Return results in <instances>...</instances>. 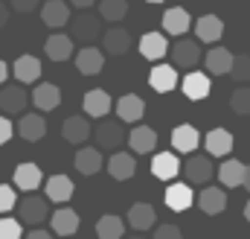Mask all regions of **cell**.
I'll return each mask as SVG.
<instances>
[{"label":"cell","mask_w":250,"mask_h":239,"mask_svg":"<svg viewBox=\"0 0 250 239\" xmlns=\"http://www.w3.org/2000/svg\"><path fill=\"white\" fill-rule=\"evenodd\" d=\"M15 210H18V222L23 225H41L47 216H50V201L44 195H35V192H26L21 201H15Z\"/></svg>","instance_id":"cell-1"},{"label":"cell","mask_w":250,"mask_h":239,"mask_svg":"<svg viewBox=\"0 0 250 239\" xmlns=\"http://www.w3.org/2000/svg\"><path fill=\"white\" fill-rule=\"evenodd\" d=\"M192 187L189 184H169V190L163 192V201H166V207L169 210H175V213H184L192 207Z\"/></svg>","instance_id":"cell-19"},{"label":"cell","mask_w":250,"mask_h":239,"mask_svg":"<svg viewBox=\"0 0 250 239\" xmlns=\"http://www.w3.org/2000/svg\"><path fill=\"white\" fill-rule=\"evenodd\" d=\"M76 67H79L82 76H96V73H102V67H105L102 50H96V47H82V50L76 53Z\"/></svg>","instance_id":"cell-21"},{"label":"cell","mask_w":250,"mask_h":239,"mask_svg":"<svg viewBox=\"0 0 250 239\" xmlns=\"http://www.w3.org/2000/svg\"><path fill=\"white\" fill-rule=\"evenodd\" d=\"M242 175H245V164L242 161H224L218 167V178L224 187H242Z\"/></svg>","instance_id":"cell-36"},{"label":"cell","mask_w":250,"mask_h":239,"mask_svg":"<svg viewBox=\"0 0 250 239\" xmlns=\"http://www.w3.org/2000/svg\"><path fill=\"white\" fill-rule=\"evenodd\" d=\"M73 164H76V169L82 172V175H96L99 169H102V149H96V146H84V149H79L76 152V158H73Z\"/></svg>","instance_id":"cell-25"},{"label":"cell","mask_w":250,"mask_h":239,"mask_svg":"<svg viewBox=\"0 0 250 239\" xmlns=\"http://www.w3.org/2000/svg\"><path fill=\"white\" fill-rule=\"evenodd\" d=\"M114 108H117V117L123 120V122H140V117L146 114V102H143L137 94L120 96V99L114 102Z\"/></svg>","instance_id":"cell-20"},{"label":"cell","mask_w":250,"mask_h":239,"mask_svg":"<svg viewBox=\"0 0 250 239\" xmlns=\"http://www.w3.org/2000/svg\"><path fill=\"white\" fill-rule=\"evenodd\" d=\"M123 231H125L123 219L114 216V213H108L96 222V237L99 239H123Z\"/></svg>","instance_id":"cell-35"},{"label":"cell","mask_w":250,"mask_h":239,"mask_svg":"<svg viewBox=\"0 0 250 239\" xmlns=\"http://www.w3.org/2000/svg\"><path fill=\"white\" fill-rule=\"evenodd\" d=\"M90 137L99 143V149H108V152H117L120 146L125 143V131L120 122H114V120H99V125L96 128H90Z\"/></svg>","instance_id":"cell-2"},{"label":"cell","mask_w":250,"mask_h":239,"mask_svg":"<svg viewBox=\"0 0 250 239\" xmlns=\"http://www.w3.org/2000/svg\"><path fill=\"white\" fill-rule=\"evenodd\" d=\"M105 167H108L111 178H117V181H128V178H134V172H137L134 155L131 152H120V149L111 155V161H105Z\"/></svg>","instance_id":"cell-14"},{"label":"cell","mask_w":250,"mask_h":239,"mask_svg":"<svg viewBox=\"0 0 250 239\" xmlns=\"http://www.w3.org/2000/svg\"><path fill=\"white\" fill-rule=\"evenodd\" d=\"M230 108H233V114H239V117H250V88H236L233 91V96H230Z\"/></svg>","instance_id":"cell-38"},{"label":"cell","mask_w":250,"mask_h":239,"mask_svg":"<svg viewBox=\"0 0 250 239\" xmlns=\"http://www.w3.org/2000/svg\"><path fill=\"white\" fill-rule=\"evenodd\" d=\"M148 85H151V91H157V94H169V91H175V85H178V70H175L172 64H157V67H151V73H148Z\"/></svg>","instance_id":"cell-16"},{"label":"cell","mask_w":250,"mask_h":239,"mask_svg":"<svg viewBox=\"0 0 250 239\" xmlns=\"http://www.w3.org/2000/svg\"><path fill=\"white\" fill-rule=\"evenodd\" d=\"M15 79L21 82V85H32V82H38L41 79V61L35 59V56H21V59L15 61Z\"/></svg>","instance_id":"cell-33"},{"label":"cell","mask_w":250,"mask_h":239,"mask_svg":"<svg viewBox=\"0 0 250 239\" xmlns=\"http://www.w3.org/2000/svg\"><path fill=\"white\" fill-rule=\"evenodd\" d=\"M32 102H35L38 111H56L62 105V88L53 85V82H41L32 91Z\"/></svg>","instance_id":"cell-11"},{"label":"cell","mask_w":250,"mask_h":239,"mask_svg":"<svg viewBox=\"0 0 250 239\" xmlns=\"http://www.w3.org/2000/svg\"><path fill=\"white\" fill-rule=\"evenodd\" d=\"M151 239H184V231L178 225H157Z\"/></svg>","instance_id":"cell-42"},{"label":"cell","mask_w":250,"mask_h":239,"mask_svg":"<svg viewBox=\"0 0 250 239\" xmlns=\"http://www.w3.org/2000/svg\"><path fill=\"white\" fill-rule=\"evenodd\" d=\"M163 32H169V35H184L189 26H192V18H189V12L184 6H172V9H166L163 12Z\"/></svg>","instance_id":"cell-27"},{"label":"cell","mask_w":250,"mask_h":239,"mask_svg":"<svg viewBox=\"0 0 250 239\" xmlns=\"http://www.w3.org/2000/svg\"><path fill=\"white\" fill-rule=\"evenodd\" d=\"M128 146H131V155H148L157 149V131L148 125H134L128 134Z\"/></svg>","instance_id":"cell-5"},{"label":"cell","mask_w":250,"mask_h":239,"mask_svg":"<svg viewBox=\"0 0 250 239\" xmlns=\"http://www.w3.org/2000/svg\"><path fill=\"white\" fill-rule=\"evenodd\" d=\"M23 239H53V234H50V231H41V228H35V231H29Z\"/></svg>","instance_id":"cell-45"},{"label":"cell","mask_w":250,"mask_h":239,"mask_svg":"<svg viewBox=\"0 0 250 239\" xmlns=\"http://www.w3.org/2000/svg\"><path fill=\"white\" fill-rule=\"evenodd\" d=\"M230 76L236 79V85H245V82H250V56H245V53L233 56V64H230Z\"/></svg>","instance_id":"cell-39"},{"label":"cell","mask_w":250,"mask_h":239,"mask_svg":"<svg viewBox=\"0 0 250 239\" xmlns=\"http://www.w3.org/2000/svg\"><path fill=\"white\" fill-rule=\"evenodd\" d=\"M230 64H233V53L224 50V47H212V50L204 56L207 76H224V73H230Z\"/></svg>","instance_id":"cell-30"},{"label":"cell","mask_w":250,"mask_h":239,"mask_svg":"<svg viewBox=\"0 0 250 239\" xmlns=\"http://www.w3.org/2000/svg\"><path fill=\"white\" fill-rule=\"evenodd\" d=\"M146 3H163V0H146Z\"/></svg>","instance_id":"cell-51"},{"label":"cell","mask_w":250,"mask_h":239,"mask_svg":"<svg viewBox=\"0 0 250 239\" xmlns=\"http://www.w3.org/2000/svg\"><path fill=\"white\" fill-rule=\"evenodd\" d=\"M242 187L250 192V167H245V175H242Z\"/></svg>","instance_id":"cell-49"},{"label":"cell","mask_w":250,"mask_h":239,"mask_svg":"<svg viewBox=\"0 0 250 239\" xmlns=\"http://www.w3.org/2000/svg\"><path fill=\"white\" fill-rule=\"evenodd\" d=\"M0 239H23V228L18 219L0 216Z\"/></svg>","instance_id":"cell-40"},{"label":"cell","mask_w":250,"mask_h":239,"mask_svg":"<svg viewBox=\"0 0 250 239\" xmlns=\"http://www.w3.org/2000/svg\"><path fill=\"white\" fill-rule=\"evenodd\" d=\"M18 134L29 143H38L44 134H47V120L41 114H23L21 122H18Z\"/></svg>","instance_id":"cell-31"},{"label":"cell","mask_w":250,"mask_h":239,"mask_svg":"<svg viewBox=\"0 0 250 239\" xmlns=\"http://www.w3.org/2000/svg\"><path fill=\"white\" fill-rule=\"evenodd\" d=\"M195 35H198V41L212 44V41H218V38L224 35V21H221L218 15H204V18H198V21H195Z\"/></svg>","instance_id":"cell-24"},{"label":"cell","mask_w":250,"mask_h":239,"mask_svg":"<svg viewBox=\"0 0 250 239\" xmlns=\"http://www.w3.org/2000/svg\"><path fill=\"white\" fill-rule=\"evenodd\" d=\"M9 3H12L15 12H35L41 0H9Z\"/></svg>","instance_id":"cell-44"},{"label":"cell","mask_w":250,"mask_h":239,"mask_svg":"<svg viewBox=\"0 0 250 239\" xmlns=\"http://www.w3.org/2000/svg\"><path fill=\"white\" fill-rule=\"evenodd\" d=\"M6 21H9V6H6V3L0 0V29L6 26Z\"/></svg>","instance_id":"cell-46"},{"label":"cell","mask_w":250,"mask_h":239,"mask_svg":"<svg viewBox=\"0 0 250 239\" xmlns=\"http://www.w3.org/2000/svg\"><path fill=\"white\" fill-rule=\"evenodd\" d=\"M41 187H44V192H47V195H44L47 201L64 204V201L73 198V181H70V175H50Z\"/></svg>","instance_id":"cell-10"},{"label":"cell","mask_w":250,"mask_h":239,"mask_svg":"<svg viewBox=\"0 0 250 239\" xmlns=\"http://www.w3.org/2000/svg\"><path fill=\"white\" fill-rule=\"evenodd\" d=\"M204 146H207L209 158H224V155L233 152V134L227 128H212V131H207Z\"/></svg>","instance_id":"cell-12"},{"label":"cell","mask_w":250,"mask_h":239,"mask_svg":"<svg viewBox=\"0 0 250 239\" xmlns=\"http://www.w3.org/2000/svg\"><path fill=\"white\" fill-rule=\"evenodd\" d=\"M96 0H70V6H76V9H90Z\"/></svg>","instance_id":"cell-47"},{"label":"cell","mask_w":250,"mask_h":239,"mask_svg":"<svg viewBox=\"0 0 250 239\" xmlns=\"http://www.w3.org/2000/svg\"><path fill=\"white\" fill-rule=\"evenodd\" d=\"M111 108H114V99L108 96V91H102V88H93V91H87L84 94V114L93 120H102L111 114Z\"/></svg>","instance_id":"cell-6"},{"label":"cell","mask_w":250,"mask_h":239,"mask_svg":"<svg viewBox=\"0 0 250 239\" xmlns=\"http://www.w3.org/2000/svg\"><path fill=\"white\" fill-rule=\"evenodd\" d=\"M50 228L56 231V237H73L79 231V213L73 207H59L50 216Z\"/></svg>","instance_id":"cell-22"},{"label":"cell","mask_w":250,"mask_h":239,"mask_svg":"<svg viewBox=\"0 0 250 239\" xmlns=\"http://www.w3.org/2000/svg\"><path fill=\"white\" fill-rule=\"evenodd\" d=\"M99 15H102V21H111V24L123 21L128 15V0H102L99 3Z\"/></svg>","instance_id":"cell-37"},{"label":"cell","mask_w":250,"mask_h":239,"mask_svg":"<svg viewBox=\"0 0 250 239\" xmlns=\"http://www.w3.org/2000/svg\"><path fill=\"white\" fill-rule=\"evenodd\" d=\"M181 172H184L187 184H207L212 178V161H209V155H198L195 152L189 161L181 164Z\"/></svg>","instance_id":"cell-4"},{"label":"cell","mask_w":250,"mask_h":239,"mask_svg":"<svg viewBox=\"0 0 250 239\" xmlns=\"http://www.w3.org/2000/svg\"><path fill=\"white\" fill-rule=\"evenodd\" d=\"M67 24H70V38L79 44H90L102 35V18L96 15H79L76 21H67Z\"/></svg>","instance_id":"cell-3"},{"label":"cell","mask_w":250,"mask_h":239,"mask_svg":"<svg viewBox=\"0 0 250 239\" xmlns=\"http://www.w3.org/2000/svg\"><path fill=\"white\" fill-rule=\"evenodd\" d=\"M44 53L53 61H67L73 56V38L64 35V32H53V35L44 41Z\"/></svg>","instance_id":"cell-32"},{"label":"cell","mask_w":250,"mask_h":239,"mask_svg":"<svg viewBox=\"0 0 250 239\" xmlns=\"http://www.w3.org/2000/svg\"><path fill=\"white\" fill-rule=\"evenodd\" d=\"M6 76H9V64H6L3 59H0V85L6 82Z\"/></svg>","instance_id":"cell-48"},{"label":"cell","mask_w":250,"mask_h":239,"mask_svg":"<svg viewBox=\"0 0 250 239\" xmlns=\"http://www.w3.org/2000/svg\"><path fill=\"white\" fill-rule=\"evenodd\" d=\"M198 143H201V134H198V128L195 125H189V122H181V125H175V131H172V146H175V152H195L198 149Z\"/></svg>","instance_id":"cell-23"},{"label":"cell","mask_w":250,"mask_h":239,"mask_svg":"<svg viewBox=\"0 0 250 239\" xmlns=\"http://www.w3.org/2000/svg\"><path fill=\"white\" fill-rule=\"evenodd\" d=\"M137 50H140V56H143V59L160 61L166 53H169V44H166V35H163V32H146V35L140 38Z\"/></svg>","instance_id":"cell-9"},{"label":"cell","mask_w":250,"mask_h":239,"mask_svg":"<svg viewBox=\"0 0 250 239\" xmlns=\"http://www.w3.org/2000/svg\"><path fill=\"white\" fill-rule=\"evenodd\" d=\"M15 201H18L15 190L9 184H0V216H6L9 210H15Z\"/></svg>","instance_id":"cell-41"},{"label":"cell","mask_w":250,"mask_h":239,"mask_svg":"<svg viewBox=\"0 0 250 239\" xmlns=\"http://www.w3.org/2000/svg\"><path fill=\"white\" fill-rule=\"evenodd\" d=\"M41 21L50 29H62V26H67V21H70V6L64 0H47L41 6Z\"/></svg>","instance_id":"cell-18"},{"label":"cell","mask_w":250,"mask_h":239,"mask_svg":"<svg viewBox=\"0 0 250 239\" xmlns=\"http://www.w3.org/2000/svg\"><path fill=\"white\" fill-rule=\"evenodd\" d=\"M62 134L67 143H73V146H82V143H87L90 140V122L84 117H67L62 125Z\"/></svg>","instance_id":"cell-29"},{"label":"cell","mask_w":250,"mask_h":239,"mask_svg":"<svg viewBox=\"0 0 250 239\" xmlns=\"http://www.w3.org/2000/svg\"><path fill=\"white\" fill-rule=\"evenodd\" d=\"M128 239H146V237H128Z\"/></svg>","instance_id":"cell-52"},{"label":"cell","mask_w":250,"mask_h":239,"mask_svg":"<svg viewBox=\"0 0 250 239\" xmlns=\"http://www.w3.org/2000/svg\"><path fill=\"white\" fill-rule=\"evenodd\" d=\"M181 172V158L175 152H157L151 161V175L160 181H175Z\"/></svg>","instance_id":"cell-7"},{"label":"cell","mask_w":250,"mask_h":239,"mask_svg":"<svg viewBox=\"0 0 250 239\" xmlns=\"http://www.w3.org/2000/svg\"><path fill=\"white\" fill-rule=\"evenodd\" d=\"M245 219H248V222H250V201H248V204H245Z\"/></svg>","instance_id":"cell-50"},{"label":"cell","mask_w":250,"mask_h":239,"mask_svg":"<svg viewBox=\"0 0 250 239\" xmlns=\"http://www.w3.org/2000/svg\"><path fill=\"white\" fill-rule=\"evenodd\" d=\"M172 61L178 64V67H195L198 61H201V44H195V41H178L175 47H172Z\"/></svg>","instance_id":"cell-34"},{"label":"cell","mask_w":250,"mask_h":239,"mask_svg":"<svg viewBox=\"0 0 250 239\" xmlns=\"http://www.w3.org/2000/svg\"><path fill=\"white\" fill-rule=\"evenodd\" d=\"M26 91H23V85L18 82V85H6L3 91H0V111L3 114H21L23 108H26Z\"/></svg>","instance_id":"cell-13"},{"label":"cell","mask_w":250,"mask_h":239,"mask_svg":"<svg viewBox=\"0 0 250 239\" xmlns=\"http://www.w3.org/2000/svg\"><path fill=\"white\" fill-rule=\"evenodd\" d=\"M41 184H44V172H41V167H35V164H21V167L15 169V187H18V190H23V192H35Z\"/></svg>","instance_id":"cell-28"},{"label":"cell","mask_w":250,"mask_h":239,"mask_svg":"<svg viewBox=\"0 0 250 239\" xmlns=\"http://www.w3.org/2000/svg\"><path fill=\"white\" fill-rule=\"evenodd\" d=\"M198 207L207 213V216H218L227 210V192L218 190V187H204L201 195H198Z\"/></svg>","instance_id":"cell-17"},{"label":"cell","mask_w":250,"mask_h":239,"mask_svg":"<svg viewBox=\"0 0 250 239\" xmlns=\"http://www.w3.org/2000/svg\"><path fill=\"white\" fill-rule=\"evenodd\" d=\"M12 134H15L12 120H9V117H0V146H3V143H9V140H12Z\"/></svg>","instance_id":"cell-43"},{"label":"cell","mask_w":250,"mask_h":239,"mask_svg":"<svg viewBox=\"0 0 250 239\" xmlns=\"http://www.w3.org/2000/svg\"><path fill=\"white\" fill-rule=\"evenodd\" d=\"M181 88H184V96H187V99L201 102V99H207V96H209V76H207V73L192 70V73H187V76L181 79Z\"/></svg>","instance_id":"cell-15"},{"label":"cell","mask_w":250,"mask_h":239,"mask_svg":"<svg viewBox=\"0 0 250 239\" xmlns=\"http://www.w3.org/2000/svg\"><path fill=\"white\" fill-rule=\"evenodd\" d=\"M128 225H131L134 231H151V228L157 225V213H154V207L146 204V201L131 204V210H128Z\"/></svg>","instance_id":"cell-26"},{"label":"cell","mask_w":250,"mask_h":239,"mask_svg":"<svg viewBox=\"0 0 250 239\" xmlns=\"http://www.w3.org/2000/svg\"><path fill=\"white\" fill-rule=\"evenodd\" d=\"M131 47H134V38H131V32L123 29V26L108 29L105 38H102V50H105L108 56H125Z\"/></svg>","instance_id":"cell-8"}]
</instances>
